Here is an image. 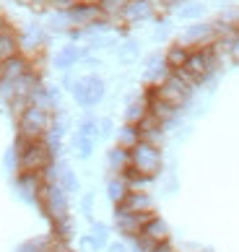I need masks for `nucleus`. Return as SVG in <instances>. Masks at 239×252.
<instances>
[{
    "mask_svg": "<svg viewBox=\"0 0 239 252\" xmlns=\"http://www.w3.org/2000/svg\"><path fill=\"white\" fill-rule=\"evenodd\" d=\"M127 5H130V0H99V11L107 21H120Z\"/></svg>",
    "mask_w": 239,
    "mask_h": 252,
    "instance_id": "a878e982",
    "label": "nucleus"
},
{
    "mask_svg": "<svg viewBox=\"0 0 239 252\" xmlns=\"http://www.w3.org/2000/svg\"><path fill=\"white\" fill-rule=\"evenodd\" d=\"M143 138H141V130H138V125H130V123H122L117 130H115V143L117 146H122V148H135L138 143H141Z\"/></svg>",
    "mask_w": 239,
    "mask_h": 252,
    "instance_id": "5701e85b",
    "label": "nucleus"
},
{
    "mask_svg": "<svg viewBox=\"0 0 239 252\" xmlns=\"http://www.w3.org/2000/svg\"><path fill=\"white\" fill-rule=\"evenodd\" d=\"M70 96L73 101L81 107V109H94L104 101L107 96V81L102 76H96V73H84V76H78L76 83H73L70 89Z\"/></svg>",
    "mask_w": 239,
    "mask_h": 252,
    "instance_id": "423d86ee",
    "label": "nucleus"
},
{
    "mask_svg": "<svg viewBox=\"0 0 239 252\" xmlns=\"http://www.w3.org/2000/svg\"><path fill=\"white\" fill-rule=\"evenodd\" d=\"M159 18V5L156 0H130V5L125 8V13L120 21L127 24V26H138V24H146V21H156Z\"/></svg>",
    "mask_w": 239,
    "mask_h": 252,
    "instance_id": "4468645a",
    "label": "nucleus"
},
{
    "mask_svg": "<svg viewBox=\"0 0 239 252\" xmlns=\"http://www.w3.org/2000/svg\"><path fill=\"white\" fill-rule=\"evenodd\" d=\"M55 120V112L42 109V107H24L16 115V138H24V141H44V135L50 133Z\"/></svg>",
    "mask_w": 239,
    "mask_h": 252,
    "instance_id": "f03ea898",
    "label": "nucleus"
},
{
    "mask_svg": "<svg viewBox=\"0 0 239 252\" xmlns=\"http://www.w3.org/2000/svg\"><path fill=\"white\" fill-rule=\"evenodd\" d=\"M117 58H120V63H125V65L138 60V58H141V42H138V39H125L117 47Z\"/></svg>",
    "mask_w": 239,
    "mask_h": 252,
    "instance_id": "c756f323",
    "label": "nucleus"
},
{
    "mask_svg": "<svg viewBox=\"0 0 239 252\" xmlns=\"http://www.w3.org/2000/svg\"><path fill=\"white\" fill-rule=\"evenodd\" d=\"M76 133L84 138H91V141H99V117H94V115L81 117L76 125Z\"/></svg>",
    "mask_w": 239,
    "mask_h": 252,
    "instance_id": "c85d7f7f",
    "label": "nucleus"
},
{
    "mask_svg": "<svg viewBox=\"0 0 239 252\" xmlns=\"http://www.w3.org/2000/svg\"><path fill=\"white\" fill-rule=\"evenodd\" d=\"M156 252H174V250H172V242H169V245H161V247H156Z\"/></svg>",
    "mask_w": 239,
    "mask_h": 252,
    "instance_id": "ea45409f",
    "label": "nucleus"
},
{
    "mask_svg": "<svg viewBox=\"0 0 239 252\" xmlns=\"http://www.w3.org/2000/svg\"><path fill=\"white\" fill-rule=\"evenodd\" d=\"M198 252H213V250H198Z\"/></svg>",
    "mask_w": 239,
    "mask_h": 252,
    "instance_id": "79ce46f5",
    "label": "nucleus"
},
{
    "mask_svg": "<svg viewBox=\"0 0 239 252\" xmlns=\"http://www.w3.org/2000/svg\"><path fill=\"white\" fill-rule=\"evenodd\" d=\"M86 55H89V50H84V47H78V44L68 42V44H62V47L55 50V55H52V68L60 70V73H70L76 65L84 63Z\"/></svg>",
    "mask_w": 239,
    "mask_h": 252,
    "instance_id": "2eb2a0df",
    "label": "nucleus"
},
{
    "mask_svg": "<svg viewBox=\"0 0 239 252\" xmlns=\"http://www.w3.org/2000/svg\"><path fill=\"white\" fill-rule=\"evenodd\" d=\"M112 242V226L107 221H91L89 223V231L81 234V247L86 252H104L107 245Z\"/></svg>",
    "mask_w": 239,
    "mask_h": 252,
    "instance_id": "ddd939ff",
    "label": "nucleus"
},
{
    "mask_svg": "<svg viewBox=\"0 0 239 252\" xmlns=\"http://www.w3.org/2000/svg\"><path fill=\"white\" fill-rule=\"evenodd\" d=\"M192 91H195V89H192L185 78H179L177 73H172L167 81H161L159 86H156V94H159V99H164L167 104L177 107V109H185V107L190 104Z\"/></svg>",
    "mask_w": 239,
    "mask_h": 252,
    "instance_id": "0eeeda50",
    "label": "nucleus"
},
{
    "mask_svg": "<svg viewBox=\"0 0 239 252\" xmlns=\"http://www.w3.org/2000/svg\"><path fill=\"white\" fill-rule=\"evenodd\" d=\"M73 154H76V158H81V161H89L91 156H94L96 151V141H91V138H84V135H78V133H73Z\"/></svg>",
    "mask_w": 239,
    "mask_h": 252,
    "instance_id": "bb28decb",
    "label": "nucleus"
},
{
    "mask_svg": "<svg viewBox=\"0 0 239 252\" xmlns=\"http://www.w3.org/2000/svg\"><path fill=\"white\" fill-rule=\"evenodd\" d=\"M104 192H107V200L112 203V208L122 203L125 195L130 192V185H127L125 174H109L107 177V185H104Z\"/></svg>",
    "mask_w": 239,
    "mask_h": 252,
    "instance_id": "6ab92c4d",
    "label": "nucleus"
},
{
    "mask_svg": "<svg viewBox=\"0 0 239 252\" xmlns=\"http://www.w3.org/2000/svg\"><path fill=\"white\" fill-rule=\"evenodd\" d=\"M18 5H24V8H31V11H47V0H16Z\"/></svg>",
    "mask_w": 239,
    "mask_h": 252,
    "instance_id": "c9c22d12",
    "label": "nucleus"
},
{
    "mask_svg": "<svg viewBox=\"0 0 239 252\" xmlns=\"http://www.w3.org/2000/svg\"><path fill=\"white\" fill-rule=\"evenodd\" d=\"M3 166H5V172L8 174H18V151H16V148L11 146V148H8V151H5V158H3Z\"/></svg>",
    "mask_w": 239,
    "mask_h": 252,
    "instance_id": "473e14b6",
    "label": "nucleus"
},
{
    "mask_svg": "<svg viewBox=\"0 0 239 252\" xmlns=\"http://www.w3.org/2000/svg\"><path fill=\"white\" fill-rule=\"evenodd\" d=\"M206 13H208V5L200 3V0H187L182 8H177V18H182V21H190V24L203 21Z\"/></svg>",
    "mask_w": 239,
    "mask_h": 252,
    "instance_id": "393cba45",
    "label": "nucleus"
},
{
    "mask_svg": "<svg viewBox=\"0 0 239 252\" xmlns=\"http://www.w3.org/2000/svg\"><path fill=\"white\" fill-rule=\"evenodd\" d=\"M104 252H130V247H127L125 239H120V242H109Z\"/></svg>",
    "mask_w": 239,
    "mask_h": 252,
    "instance_id": "4c0bfd02",
    "label": "nucleus"
},
{
    "mask_svg": "<svg viewBox=\"0 0 239 252\" xmlns=\"http://www.w3.org/2000/svg\"><path fill=\"white\" fill-rule=\"evenodd\" d=\"M138 237H143L146 242H151L153 247H161V245H169L172 242V226H169V221L159 216V213H151L149 219H146V223L141 226V234Z\"/></svg>",
    "mask_w": 239,
    "mask_h": 252,
    "instance_id": "f8f14e48",
    "label": "nucleus"
},
{
    "mask_svg": "<svg viewBox=\"0 0 239 252\" xmlns=\"http://www.w3.org/2000/svg\"><path fill=\"white\" fill-rule=\"evenodd\" d=\"M73 234H76L73 219H62V221H58V223H50V237H55L58 242H65V245H70Z\"/></svg>",
    "mask_w": 239,
    "mask_h": 252,
    "instance_id": "cd10ccee",
    "label": "nucleus"
},
{
    "mask_svg": "<svg viewBox=\"0 0 239 252\" xmlns=\"http://www.w3.org/2000/svg\"><path fill=\"white\" fill-rule=\"evenodd\" d=\"M18 52H21V47H18V32L8 26L5 32H0V65L5 60L16 58Z\"/></svg>",
    "mask_w": 239,
    "mask_h": 252,
    "instance_id": "4be33fe9",
    "label": "nucleus"
},
{
    "mask_svg": "<svg viewBox=\"0 0 239 252\" xmlns=\"http://www.w3.org/2000/svg\"><path fill=\"white\" fill-rule=\"evenodd\" d=\"M50 250V234L44 237H31V239H24L13 252H47Z\"/></svg>",
    "mask_w": 239,
    "mask_h": 252,
    "instance_id": "7c9ffc66",
    "label": "nucleus"
},
{
    "mask_svg": "<svg viewBox=\"0 0 239 252\" xmlns=\"http://www.w3.org/2000/svg\"><path fill=\"white\" fill-rule=\"evenodd\" d=\"M190 58V47H185V44H179V42H172L167 50H164V63L169 65V70L172 73H177L185 68V63Z\"/></svg>",
    "mask_w": 239,
    "mask_h": 252,
    "instance_id": "412c9836",
    "label": "nucleus"
},
{
    "mask_svg": "<svg viewBox=\"0 0 239 252\" xmlns=\"http://www.w3.org/2000/svg\"><path fill=\"white\" fill-rule=\"evenodd\" d=\"M104 164H107V172L109 174H125L130 169V151L122 146H109L107 154H104Z\"/></svg>",
    "mask_w": 239,
    "mask_h": 252,
    "instance_id": "a211bd4d",
    "label": "nucleus"
},
{
    "mask_svg": "<svg viewBox=\"0 0 239 252\" xmlns=\"http://www.w3.org/2000/svg\"><path fill=\"white\" fill-rule=\"evenodd\" d=\"M58 185L70 195V198L73 195H81V180H78L76 169H73L68 161H60V158H58Z\"/></svg>",
    "mask_w": 239,
    "mask_h": 252,
    "instance_id": "aec40b11",
    "label": "nucleus"
},
{
    "mask_svg": "<svg viewBox=\"0 0 239 252\" xmlns=\"http://www.w3.org/2000/svg\"><path fill=\"white\" fill-rule=\"evenodd\" d=\"M76 3H81V5H99V0H76Z\"/></svg>",
    "mask_w": 239,
    "mask_h": 252,
    "instance_id": "a19ab883",
    "label": "nucleus"
},
{
    "mask_svg": "<svg viewBox=\"0 0 239 252\" xmlns=\"http://www.w3.org/2000/svg\"><path fill=\"white\" fill-rule=\"evenodd\" d=\"M13 148L18 151V172L42 174L47 166H52L58 161L44 141H24V138H16Z\"/></svg>",
    "mask_w": 239,
    "mask_h": 252,
    "instance_id": "7ed1b4c3",
    "label": "nucleus"
},
{
    "mask_svg": "<svg viewBox=\"0 0 239 252\" xmlns=\"http://www.w3.org/2000/svg\"><path fill=\"white\" fill-rule=\"evenodd\" d=\"M44 188L42 174H31V172H18L13 174V190L26 205H39V192Z\"/></svg>",
    "mask_w": 239,
    "mask_h": 252,
    "instance_id": "9b49d317",
    "label": "nucleus"
},
{
    "mask_svg": "<svg viewBox=\"0 0 239 252\" xmlns=\"http://www.w3.org/2000/svg\"><path fill=\"white\" fill-rule=\"evenodd\" d=\"M39 213L50 223H58L62 219H70V195L60 188L58 182H44L39 192Z\"/></svg>",
    "mask_w": 239,
    "mask_h": 252,
    "instance_id": "39448f33",
    "label": "nucleus"
},
{
    "mask_svg": "<svg viewBox=\"0 0 239 252\" xmlns=\"http://www.w3.org/2000/svg\"><path fill=\"white\" fill-rule=\"evenodd\" d=\"M218 39V32H216V21H195L182 29L179 34V44H185L190 50H198V47H208Z\"/></svg>",
    "mask_w": 239,
    "mask_h": 252,
    "instance_id": "6e6552de",
    "label": "nucleus"
},
{
    "mask_svg": "<svg viewBox=\"0 0 239 252\" xmlns=\"http://www.w3.org/2000/svg\"><path fill=\"white\" fill-rule=\"evenodd\" d=\"M94 203H96V192L94 190L81 192V213H84V219H89V223L94 221Z\"/></svg>",
    "mask_w": 239,
    "mask_h": 252,
    "instance_id": "2f4dec72",
    "label": "nucleus"
},
{
    "mask_svg": "<svg viewBox=\"0 0 239 252\" xmlns=\"http://www.w3.org/2000/svg\"><path fill=\"white\" fill-rule=\"evenodd\" d=\"M50 42V32L47 26H39V24H26L21 32H18V47H21V55L26 58H36Z\"/></svg>",
    "mask_w": 239,
    "mask_h": 252,
    "instance_id": "1a4fd4ad",
    "label": "nucleus"
},
{
    "mask_svg": "<svg viewBox=\"0 0 239 252\" xmlns=\"http://www.w3.org/2000/svg\"><path fill=\"white\" fill-rule=\"evenodd\" d=\"M8 26H11V24H8V21H5V16H3V13H0V32H5V29H8Z\"/></svg>",
    "mask_w": 239,
    "mask_h": 252,
    "instance_id": "58836bf2",
    "label": "nucleus"
},
{
    "mask_svg": "<svg viewBox=\"0 0 239 252\" xmlns=\"http://www.w3.org/2000/svg\"><path fill=\"white\" fill-rule=\"evenodd\" d=\"M187 0H156V5H159V11H177L182 8Z\"/></svg>",
    "mask_w": 239,
    "mask_h": 252,
    "instance_id": "e433bc0d",
    "label": "nucleus"
},
{
    "mask_svg": "<svg viewBox=\"0 0 239 252\" xmlns=\"http://www.w3.org/2000/svg\"><path fill=\"white\" fill-rule=\"evenodd\" d=\"M149 216H151V213H133V211H127L125 205H115V211H112L115 229H117V234L122 237L125 242H130V239H135L138 234H141V226L146 223Z\"/></svg>",
    "mask_w": 239,
    "mask_h": 252,
    "instance_id": "9d476101",
    "label": "nucleus"
},
{
    "mask_svg": "<svg viewBox=\"0 0 239 252\" xmlns=\"http://www.w3.org/2000/svg\"><path fill=\"white\" fill-rule=\"evenodd\" d=\"M115 120L112 117H99V141L102 138H109V135H115Z\"/></svg>",
    "mask_w": 239,
    "mask_h": 252,
    "instance_id": "72a5a7b5",
    "label": "nucleus"
},
{
    "mask_svg": "<svg viewBox=\"0 0 239 252\" xmlns=\"http://www.w3.org/2000/svg\"><path fill=\"white\" fill-rule=\"evenodd\" d=\"M130 169L149 180H159L164 174V148L141 141L135 148H130Z\"/></svg>",
    "mask_w": 239,
    "mask_h": 252,
    "instance_id": "20e7f679",
    "label": "nucleus"
},
{
    "mask_svg": "<svg viewBox=\"0 0 239 252\" xmlns=\"http://www.w3.org/2000/svg\"><path fill=\"white\" fill-rule=\"evenodd\" d=\"M127 247H130V252H156V247L151 245V242H146L143 237H135L127 242Z\"/></svg>",
    "mask_w": 239,
    "mask_h": 252,
    "instance_id": "f704fd0d",
    "label": "nucleus"
},
{
    "mask_svg": "<svg viewBox=\"0 0 239 252\" xmlns=\"http://www.w3.org/2000/svg\"><path fill=\"white\" fill-rule=\"evenodd\" d=\"M120 205H125L133 213H156V200H153L151 190H130Z\"/></svg>",
    "mask_w": 239,
    "mask_h": 252,
    "instance_id": "f3484780",
    "label": "nucleus"
},
{
    "mask_svg": "<svg viewBox=\"0 0 239 252\" xmlns=\"http://www.w3.org/2000/svg\"><path fill=\"white\" fill-rule=\"evenodd\" d=\"M65 16H68V21H70V29H91L96 21H102V11H99V5H81V3H76V5H70L68 11H65Z\"/></svg>",
    "mask_w": 239,
    "mask_h": 252,
    "instance_id": "dca6fc26",
    "label": "nucleus"
},
{
    "mask_svg": "<svg viewBox=\"0 0 239 252\" xmlns=\"http://www.w3.org/2000/svg\"><path fill=\"white\" fill-rule=\"evenodd\" d=\"M149 115V104H146V99L138 94L133 99H127V104L122 109V117H125V123H130V125H138L141 120Z\"/></svg>",
    "mask_w": 239,
    "mask_h": 252,
    "instance_id": "b1692460",
    "label": "nucleus"
},
{
    "mask_svg": "<svg viewBox=\"0 0 239 252\" xmlns=\"http://www.w3.org/2000/svg\"><path fill=\"white\" fill-rule=\"evenodd\" d=\"M218 63H221V52H218L216 42H213V44H208V47L190 50V58L185 63V68L177 70V76L185 78L192 89H198L200 83H206L218 70Z\"/></svg>",
    "mask_w": 239,
    "mask_h": 252,
    "instance_id": "f257e3e1",
    "label": "nucleus"
}]
</instances>
